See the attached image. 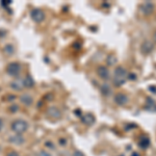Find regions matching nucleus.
<instances>
[{"mask_svg":"<svg viewBox=\"0 0 156 156\" xmlns=\"http://www.w3.org/2000/svg\"><path fill=\"white\" fill-rule=\"evenodd\" d=\"M20 101H21V103H23L24 105H26V106H30L34 103V98L30 96L29 94H23L20 96Z\"/></svg>","mask_w":156,"mask_h":156,"instance_id":"9b49d317","label":"nucleus"},{"mask_svg":"<svg viewBox=\"0 0 156 156\" xmlns=\"http://www.w3.org/2000/svg\"><path fill=\"white\" fill-rule=\"evenodd\" d=\"M97 73H98V76L101 78V79L107 80V79H109V77H110L109 70H108L107 68L104 67V66H100L99 68H98Z\"/></svg>","mask_w":156,"mask_h":156,"instance_id":"0eeeda50","label":"nucleus"},{"mask_svg":"<svg viewBox=\"0 0 156 156\" xmlns=\"http://www.w3.org/2000/svg\"><path fill=\"white\" fill-rule=\"evenodd\" d=\"M3 52L5 53L6 55H12L15 53V48L14 46L11 44H7L5 47L3 48Z\"/></svg>","mask_w":156,"mask_h":156,"instance_id":"2eb2a0df","label":"nucleus"},{"mask_svg":"<svg viewBox=\"0 0 156 156\" xmlns=\"http://www.w3.org/2000/svg\"><path fill=\"white\" fill-rule=\"evenodd\" d=\"M154 41L156 42V31L154 32Z\"/></svg>","mask_w":156,"mask_h":156,"instance_id":"4be33fe9","label":"nucleus"},{"mask_svg":"<svg viewBox=\"0 0 156 156\" xmlns=\"http://www.w3.org/2000/svg\"><path fill=\"white\" fill-rule=\"evenodd\" d=\"M140 9H142V12H144L145 15H150L154 12V5H153L151 2H145Z\"/></svg>","mask_w":156,"mask_h":156,"instance_id":"f8f14e48","label":"nucleus"},{"mask_svg":"<svg viewBox=\"0 0 156 156\" xmlns=\"http://www.w3.org/2000/svg\"><path fill=\"white\" fill-rule=\"evenodd\" d=\"M128 79V72L126 69L123 67H118L115 70V76H114V83L117 87H121L122 84H124Z\"/></svg>","mask_w":156,"mask_h":156,"instance_id":"f257e3e1","label":"nucleus"},{"mask_svg":"<svg viewBox=\"0 0 156 156\" xmlns=\"http://www.w3.org/2000/svg\"><path fill=\"white\" fill-rule=\"evenodd\" d=\"M101 92L103 93V95L108 96V95H110V93H112V89H110V87L107 83H103L101 87Z\"/></svg>","mask_w":156,"mask_h":156,"instance_id":"dca6fc26","label":"nucleus"},{"mask_svg":"<svg viewBox=\"0 0 156 156\" xmlns=\"http://www.w3.org/2000/svg\"><path fill=\"white\" fill-rule=\"evenodd\" d=\"M153 49H154V44L151 41H149V40H145L142 43V45H140V50H142V52L144 54L151 53L153 51Z\"/></svg>","mask_w":156,"mask_h":156,"instance_id":"39448f33","label":"nucleus"},{"mask_svg":"<svg viewBox=\"0 0 156 156\" xmlns=\"http://www.w3.org/2000/svg\"><path fill=\"white\" fill-rule=\"evenodd\" d=\"M21 72V65L19 62H11L6 66V73L12 77H18Z\"/></svg>","mask_w":156,"mask_h":156,"instance_id":"7ed1b4c3","label":"nucleus"},{"mask_svg":"<svg viewBox=\"0 0 156 156\" xmlns=\"http://www.w3.org/2000/svg\"><path fill=\"white\" fill-rule=\"evenodd\" d=\"M81 120H82V122H83L84 124H87V125H92V124H94V122H95L94 115H90V114L84 115L83 117L81 118Z\"/></svg>","mask_w":156,"mask_h":156,"instance_id":"4468645a","label":"nucleus"},{"mask_svg":"<svg viewBox=\"0 0 156 156\" xmlns=\"http://www.w3.org/2000/svg\"><path fill=\"white\" fill-rule=\"evenodd\" d=\"M39 156H52V155L49 152H47V151H41L39 153Z\"/></svg>","mask_w":156,"mask_h":156,"instance_id":"a211bd4d","label":"nucleus"},{"mask_svg":"<svg viewBox=\"0 0 156 156\" xmlns=\"http://www.w3.org/2000/svg\"><path fill=\"white\" fill-rule=\"evenodd\" d=\"M6 156H19V154L16 152V151H9Z\"/></svg>","mask_w":156,"mask_h":156,"instance_id":"6ab92c4d","label":"nucleus"},{"mask_svg":"<svg viewBox=\"0 0 156 156\" xmlns=\"http://www.w3.org/2000/svg\"><path fill=\"white\" fill-rule=\"evenodd\" d=\"M9 142L14 145H22L25 142V140L21 134H14L9 138Z\"/></svg>","mask_w":156,"mask_h":156,"instance_id":"9d476101","label":"nucleus"},{"mask_svg":"<svg viewBox=\"0 0 156 156\" xmlns=\"http://www.w3.org/2000/svg\"><path fill=\"white\" fill-rule=\"evenodd\" d=\"M2 127H3V121L0 119V130L2 129Z\"/></svg>","mask_w":156,"mask_h":156,"instance_id":"aec40b11","label":"nucleus"},{"mask_svg":"<svg viewBox=\"0 0 156 156\" xmlns=\"http://www.w3.org/2000/svg\"><path fill=\"white\" fill-rule=\"evenodd\" d=\"M131 156H140V155H138L137 153H133V154H132Z\"/></svg>","mask_w":156,"mask_h":156,"instance_id":"412c9836","label":"nucleus"},{"mask_svg":"<svg viewBox=\"0 0 156 156\" xmlns=\"http://www.w3.org/2000/svg\"><path fill=\"white\" fill-rule=\"evenodd\" d=\"M11 128L17 134H22V133L26 132L27 129H28V123L24 120H16L12 123Z\"/></svg>","mask_w":156,"mask_h":156,"instance_id":"f03ea898","label":"nucleus"},{"mask_svg":"<svg viewBox=\"0 0 156 156\" xmlns=\"http://www.w3.org/2000/svg\"><path fill=\"white\" fill-rule=\"evenodd\" d=\"M128 101H129L128 97L125 94H123V93H118V94L115 96V102L117 103V104H119V105L127 104Z\"/></svg>","mask_w":156,"mask_h":156,"instance_id":"6e6552de","label":"nucleus"},{"mask_svg":"<svg viewBox=\"0 0 156 156\" xmlns=\"http://www.w3.org/2000/svg\"><path fill=\"white\" fill-rule=\"evenodd\" d=\"M30 17H31L32 21H34L36 23H41L46 18V15L45 12L40 9H32L31 12H30Z\"/></svg>","mask_w":156,"mask_h":156,"instance_id":"20e7f679","label":"nucleus"},{"mask_svg":"<svg viewBox=\"0 0 156 156\" xmlns=\"http://www.w3.org/2000/svg\"><path fill=\"white\" fill-rule=\"evenodd\" d=\"M23 83H24V87L31 89V87H34V80L32 79V77L30 75H26L23 79Z\"/></svg>","mask_w":156,"mask_h":156,"instance_id":"ddd939ff","label":"nucleus"},{"mask_svg":"<svg viewBox=\"0 0 156 156\" xmlns=\"http://www.w3.org/2000/svg\"><path fill=\"white\" fill-rule=\"evenodd\" d=\"M18 110H19L18 105H12V106L9 107V112H17Z\"/></svg>","mask_w":156,"mask_h":156,"instance_id":"f3484780","label":"nucleus"},{"mask_svg":"<svg viewBox=\"0 0 156 156\" xmlns=\"http://www.w3.org/2000/svg\"><path fill=\"white\" fill-rule=\"evenodd\" d=\"M11 87L14 90H22L24 87V83H23V79H21V78H17V79H15L14 81L11 82Z\"/></svg>","mask_w":156,"mask_h":156,"instance_id":"1a4fd4ad","label":"nucleus"},{"mask_svg":"<svg viewBox=\"0 0 156 156\" xmlns=\"http://www.w3.org/2000/svg\"><path fill=\"white\" fill-rule=\"evenodd\" d=\"M46 114L48 117L52 118V119H60L62 118V112L55 106H50L47 109Z\"/></svg>","mask_w":156,"mask_h":156,"instance_id":"423d86ee","label":"nucleus"}]
</instances>
